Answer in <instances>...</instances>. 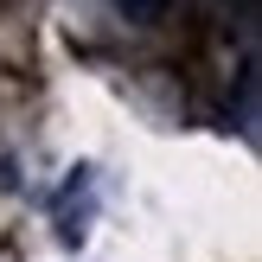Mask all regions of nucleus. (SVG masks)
<instances>
[{"label":"nucleus","mask_w":262,"mask_h":262,"mask_svg":"<svg viewBox=\"0 0 262 262\" xmlns=\"http://www.w3.org/2000/svg\"><path fill=\"white\" fill-rule=\"evenodd\" d=\"M115 7H122L135 26H154V19H166V0H115Z\"/></svg>","instance_id":"obj_1"}]
</instances>
